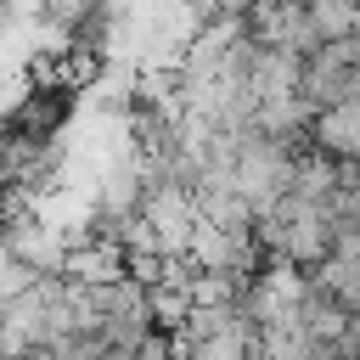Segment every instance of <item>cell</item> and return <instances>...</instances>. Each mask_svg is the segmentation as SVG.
<instances>
[{
    "mask_svg": "<svg viewBox=\"0 0 360 360\" xmlns=\"http://www.w3.org/2000/svg\"><path fill=\"white\" fill-rule=\"evenodd\" d=\"M259 242H264V259L270 264H292V270H321L332 253H338V225H332V208L315 202V197H281L270 214H259Z\"/></svg>",
    "mask_w": 360,
    "mask_h": 360,
    "instance_id": "obj_1",
    "label": "cell"
},
{
    "mask_svg": "<svg viewBox=\"0 0 360 360\" xmlns=\"http://www.w3.org/2000/svg\"><path fill=\"white\" fill-rule=\"evenodd\" d=\"M242 28L253 45L264 51H287V56H309L321 51V28H315V11L304 0H248L242 6Z\"/></svg>",
    "mask_w": 360,
    "mask_h": 360,
    "instance_id": "obj_2",
    "label": "cell"
},
{
    "mask_svg": "<svg viewBox=\"0 0 360 360\" xmlns=\"http://www.w3.org/2000/svg\"><path fill=\"white\" fill-rule=\"evenodd\" d=\"M309 146L326 152V158L343 163V169H360V101L321 107L315 124H309Z\"/></svg>",
    "mask_w": 360,
    "mask_h": 360,
    "instance_id": "obj_3",
    "label": "cell"
}]
</instances>
